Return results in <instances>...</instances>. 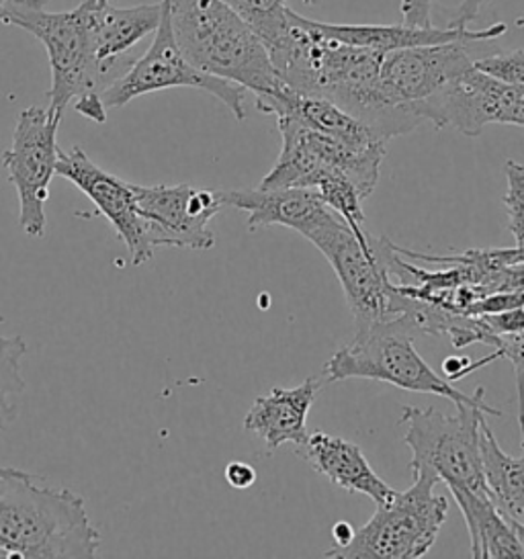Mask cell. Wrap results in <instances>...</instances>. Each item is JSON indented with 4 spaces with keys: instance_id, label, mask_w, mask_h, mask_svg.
<instances>
[{
    "instance_id": "6da1fadb",
    "label": "cell",
    "mask_w": 524,
    "mask_h": 559,
    "mask_svg": "<svg viewBox=\"0 0 524 559\" xmlns=\"http://www.w3.org/2000/svg\"><path fill=\"white\" fill-rule=\"evenodd\" d=\"M262 44L283 83L297 93L332 100L383 142L425 123L416 111L397 109L383 97L379 84L383 51L334 39L322 32L320 21L291 9Z\"/></svg>"
},
{
    "instance_id": "7a4b0ae2",
    "label": "cell",
    "mask_w": 524,
    "mask_h": 559,
    "mask_svg": "<svg viewBox=\"0 0 524 559\" xmlns=\"http://www.w3.org/2000/svg\"><path fill=\"white\" fill-rule=\"evenodd\" d=\"M37 481L16 467L0 474V549L11 559L95 558L100 533L81 496Z\"/></svg>"
},
{
    "instance_id": "3957f363",
    "label": "cell",
    "mask_w": 524,
    "mask_h": 559,
    "mask_svg": "<svg viewBox=\"0 0 524 559\" xmlns=\"http://www.w3.org/2000/svg\"><path fill=\"white\" fill-rule=\"evenodd\" d=\"M170 21L184 58L199 70L252 91L257 99L287 86L259 34L226 0H170Z\"/></svg>"
},
{
    "instance_id": "277c9868",
    "label": "cell",
    "mask_w": 524,
    "mask_h": 559,
    "mask_svg": "<svg viewBox=\"0 0 524 559\" xmlns=\"http://www.w3.org/2000/svg\"><path fill=\"white\" fill-rule=\"evenodd\" d=\"M416 336L420 334L408 316L360 326L357 336L327 359L324 378L327 381L376 379L408 392L441 395L444 400H451L455 406L486 404L484 388H477L474 394H465L449 379L441 378L418 355L414 346Z\"/></svg>"
},
{
    "instance_id": "5b68a950",
    "label": "cell",
    "mask_w": 524,
    "mask_h": 559,
    "mask_svg": "<svg viewBox=\"0 0 524 559\" xmlns=\"http://www.w3.org/2000/svg\"><path fill=\"white\" fill-rule=\"evenodd\" d=\"M406 425L404 443L412 451L409 469L428 472L449 490L488 492L484 481L479 430L486 416L500 418L502 412L488 404H457V414L446 416L434 408H402Z\"/></svg>"
},
{
    "instance_id": "8992f818",
    "label": "cell",
    "mask_w": 524,
    "mask_h": 559,
    "mask_svg": "<svg viewBox=\"0 0 524 559\" xmlns=\"http://www.w3.org/2000/svg\"><path fill=\"white\" fill-rule=\"evenodd\" d=\"M406 492H397L390 502L379 504L371 521L353 539L327 549L324 558L416 559L422 558L437 542L449 512V500L434 492L439 477L414 472Z\"/></svg>"
},
{
    "instance_id": "52a82bcc",
    "label": "cell",
    "mask_w": 524,
    "mask_h": 559,
    "mask_svg": "<svg viewBox=\"0 0 524 559\" xmlns=\"http://www.w3.org/2000/svg\"><path fill=\"white\" fill-rule=\"evenodd\" d=\"M310 242L326 257L341 281L357 329L388 322L406 312L408 297L390 280L392 242L388 238H371V245L362 247L336 214L311 236Z\"/></svg>"
},
{
    "instance_id": "ba28073f",
    "label": "cell",
    "mask_w": 524,
    "mask_h": 559,
    "mask_svg": "<svg viewBox=\"0 0 524 559\" xmlns=\"http://www.w3.org/2000/svg\"><path fill=\"white\" fill-rule=\"evenodd\" d=\"M0 23L32 34L48 51V109L56 116L64 117L72 100L103 91L91 56L82 4L66 13H51L46 4H4L0 7Z\"/></svg>"
},
{
    "instance_id": "9c48e42d",
    "label": "cell",
    "mask_w": 524,
    "mask_h": 559,
    "mask_svg": "<svg viewBox=\"0 0 524 559\" xmlns=\"http://www.w3.org/2000/svg\"><path fill=\"white\" fill-rule=\"evenodd\" d=\"M164 88H196L222 100L238 121L246 119V88L212 76L193 67L177 44L170 21V0H163V19L154 32V41L130 70L109 84L100 99L107 109H119L142 95Z\"/></svg>"
},
{
    "instance_id": "30bf717a",
    "label": "cell",
    "mask_w": 524,
    "mask_h": 559,
    "mask_svg": "<svg viewBox=\"0 0 524 559\" xmlns=\"http://www.w3.org/2000/svg\"><path fill=\"white\" fill-rule=\"evenodd\" d=\"M62 117L48 107H29L19 114L11 148L2 166L19 198V228L29 238H44L48 219L49 182L58 166V128Z\"/></svg>"
},
{
    "instance_id": "8fae6325",
    "label": "cell",
    "mask_w": 524,
    "mask_h": 559,
    "mask_svg": "<svg viewBox=\"0 0 524 559\" xmlns=\"http://www.w3.org/2000/svg\"><path fill=\"white\" fill-rule=\"evenodd\" d=\"M422 121L477 138L486 126L507 123L524 128V88L493 79L472 67L428 99L414 105Z\"/></svg>"
},
{
    "instance_id": "7c38bea8",
    "label": "cell",
    "mask_w": 524,
    "mask_h": 559,
    "mask_svg": "<svg viewBox=\"0 0 524 559\" xmlns=\"http://www.w3.org/2000/svg\"><path fill=\"white\" fill-rule=\"evenodd\" d=\"M138 210L146 222L147 245L207 250L215 245L210 230L213 217L224 207L219 191L191 185H133Z\"/></svg>"
},
{
    "instance_id": "4fadbf2b",
    "label": "cell",
    "mask_w": 524,
    "mask_h": 559,
    "mask_svg": "<svg viewBox=\"0 0 524 559\" xmlns=\"http://www.w3.org/2000/svg\"><path fill=\"white\" fill-rule=\"evenodd\" d=\"M474 44L475 41H449L437 46L388 51L379 70L383 97L397 109L416 111V103L428 99L441 86L474 67Z\"/></svg>"
},
{
    "instance_id": "5bb4252c",
    "label": "cell",
    "mask_w": 524,
    "mask_h": 559,
    "mask_svg": "<svg viewBox=\"0 0 524 559\" xmlns=\"http://www.w3.org/2000/svg\"><path fill=\"white\" fill-rule=\"evenodd\" d=\"M56 175L72 182L95 203L98 214L114 226L117 236L130 250L135 266L147 263L154 257V250L147 245L146 222L138 210L131 182L103 170L79 146L70 152L60 150Z\"/></svg>"
},
{
    "instance_id": "9a60e30c",
    "label": "cell",
    "mask_w": 524,
    "mask_h": 559,
    "mask_svg": "<svg viewBox=\"0 0 524 559\" xmlns=\"http://www.w3.org/2000/svg\"><path fill=\"white\" fill-rule=\"evenodd\" d=\"M86 15V35L91 56L97 68L98 81L103 91L121 79L135 58L131 50L150 34H154L163 19V2L138 4L119 9L109 2L95 4L82 0ZM100 91V93H103Z\"/></svg>"
},
{
    "instance_id": "2e32d148",
    "label": "cell",
    "mask_w": 524,
    "mask_h": 559,
    "mask_svg": "<svg viewBox=\"0 0 524 559\" xmlns=\"http://www.w3.org/2000/svg\"><path fill=\"white\" fill-rule=\"evenodd\" d=\"M224 207H236L248 214V230L257 231L271 226H285L310 240L334 212L313 189H234L219 191Z\"/></svg>"
},
{
    "instance_id": "e0dca14e",
    "label": "cell",
    "mask_w": 524,
    "mask_h": 559,
    "mask_svg": "<svg viewBox=\"0 0 524 559\" xmlns=\"http://www.w3.org/2000/svg\"><path fill=\"white\" fill-rule=\"evenodd\" d=\"M297 455L308 461L313 472L343 488L344 492L362 493L371 498L377 507L390 502L397 493L390 484L377 476L360 447L341 437L311 432L308 441L297 447Z\"/></svg>"
},
{
    "instance_id": "ac0fdd59",
    "label": "cell",
    "mask_w": 524,
    "mask_h": 559,
    "mask_svg": "<svg viewBox=\"0 0 524 559\" xmlns=\"http://www.w3.org/2000/svg\"><path fill=\"white\" fill-rule=\"evenodd\" d=\"M322 383L308 378L301 385L285 390L275 388L269 394L259 395L246 414L245 428L264 441L269 451H277L281 444H299L308 441V414L315 402Z\"/></svg>"
},
{
    "instance_id": "d6986e66",
    "label": "cell",
    "mask_w": 524,
    "mask_h": 559,
    "mask_svg": "<svg viewBox=\"0 0 524 559\" xmlns=\"http://www.w3.org/2000/svg\"><path fill=\"white\" fill-rule=\"evenodd\" d=\"M479 447L488 496L524 549V453L523 457L508 455L486 420L479 430Z\"/></svg>"
},
{
    "instance_id": "ffe728a7",
    "label": "cell",
    "mask_w": 524,
    "mask_h": 559,
    "mask_svg": "<svg viewBox=\"0 0 524 559\" xmlns=\"http://www.w3.org/2000/svg\"><path fill=\"white\" fill-rule=\"evenodd\" d=\"M458 510L465 519L472 542V558L524 559V549L510 528L504 516L498 512L488 492L472 490H451Z\"/></svg>"
},
{
    "instance_id": "44dd1931",
    "label": "cell",
    "mask_w": 524,
    "mask_h": 559,
    "mask_svg": "<svg viewBox=\"0 0 524 559\" xmlns=\"http://www.w3.org/2000/svg\"><path fill=\"white\" fill-rule=\"evenodd\" d=\"M27 345L21 336L0 334V430L11 427L19 416L16 400L25 392L21 361Z\"/></svg>"
},
{
    "instance_id": "7402d4cb",
    "label": "cell",
    "mask_w": 524,
    "mask_h": 559,
    "mask_svg": "<svg viewBox=\"0 0 524 559\" xmlns=\"http://www.w3.org/2000/svg\"><path fill=\"white\" fill-rule=\"evenodd\" d=\"M491 346H496V353L488 355L481 361H475L477 369L490 365L496 359H508L514 367V381H516V397H519V427H521V447L524 453V329L514 334H498L491 336Z\"/></svg>"
},
{
    "instance_id": "603a6c76",
    "label": "cell",
    "mask_w": 524,
    "mask_h": 559,
    "mask_svg": "<svg viewBox=\"0 0 524 559\" xmlns=\"http://www.w3.org/2000/svg\"><path fill=\"white\" fill-rule=\"evenodd\" d=\"M229 7L245 19L246 23L259 34H271L287 13V0H226Z\"/></svg>"
},
{
    "instance_id": "cb8c5ba5",
    "label": "cell",
    "mask_w": 524,
    "mask_h": 559,
    "mask_svg": "<svg viewBox=\"0 0 524 559\" xmlns=\"http://www.w3.org/2000/svg\"><path fill=\"white\" fill-rule=\"evenodd\" d=\"M507 181L504 205L508 212V230L514 236L516 248L524 250V165L508 160Z\"/></svg>"
},
{
    "instance_id": "d4e9b609",
    "label": "cell",
    "mask_w": 524,
    "mask_h": 559,
    "mask_svg": "<svg viewBox=\"0 0 524 559\" xmlns=\"http://www.w3.org/2000/svg\"><path fill=\"white\" fill-rule=\"evenodd\" d=\"M474 67L502 83L524 88V50H508L484 56Z\"/></svg>"
},
{
    "instance_id": "484cf974",
    "label": "cell",
    "mask_w": 524,
    "mask_h": 559,
    "mask_svg": "<svg viewBox=\"0 0 524 559\" xmlns=\"http://www.w3.org/2000/svg\"><path fill=\"white\" fill-rule=\"evenodd\" d=\"M402 23L409 27H432V0H400Z\"/></svg>"
},
{
    "instance_id": "4316f807",
    "label": "cell",
    "mask_w": 524,
    "mask_h": 559,
    "mask_svg": "<svg viewBox=\"0 0 524 559\" xmlns=\"http://www.w3.org/2000/svg\"><path fill=\"white\" fill-rule=\"evenodd\" d=\"M226 479L229 486L236 490H246L250 486H254L257 481V469L252 465H248L245 461H231L226 467Z\"/></svg>"
},
{
    "instance_id": "83f0119b",
    "label": "cell",
    "mask_w": 524,
    "mask_h": 559,
    "mask_svg": "<svg viewBox=\"0 0 524 559\" xmlns=\"http://www.w3.org/2000/svg\"><path fill=\"white\" fill-rule=\"evenodd\" d=\"M491 0H461L457 11L453 15V21L449 23V27H457V29H469V25L475 19L479 17L481 9L488 7Z\"/></svg>"
},
{
    "instance_id": "f1b7e54d",
    "label": "cell",
    "mask_w": 524,
    "mask_h": 559,
    "mask_svg": "<svg viewBox=\"0 0 524 559\" xmlns=\"http://www.w3.org/2000/svg\"><path fill=\"white\" fill-rule=\"evenodd\" d=\"M74 109H76V114H81L82 117H86L95 123L107 121V107L100 99V93H91V95H84L81 99L74 100Z\"/></svg>"
},
{
    "instance_id": "f546056e",
    "label": "cell",
    "mask_w": 524,
    "mask_h": 559,
    "mask_svg": "<svg viewBox=\"0 0 524 559\" xmlns=\"http://www.w3.org/2000/svg\"><path fill=\"white\" fill-rule=\"evenodd\" d=\"M486 261L493 266H510V264L524 263V250L521 248H510V250H490L484 252Z\"/></svg>"
},
{
    "instance_id": "4dcf8cb0",
    "label": "cell",
    "mask_w": 524,
    "mask_h": 559,
    "mask_svg": "<svg viewBox=\"0 0 524 559\" xmlns=\"http://www.w3.org/2000/svg\"><path fill=\"white\" fill-rule=\"evenodd\" d=\"M469 365L472 359H457V357H446L442 362V371L449 378V381H457L463 376H469Z\"/></svg>"
},
{
    "instance_id": "1f68e13d",
    "label": "cell",
    "mask_w": 524,
    "mask_h": 559,
    "mask_svg": "<svg viewBox=\"0 0 524 559\" xmlns=\"http://www.w3.org/2000/svg\"><path fill=\"white\" fill-rule=\"evenodd\" d=\"M355 535V528L348 525V523H336L332 528V537H334V547H343L346 543L353 539Z\"/></svg>"
},
{
    "instance_id": "d6a6232c",
    "label": "cell",
    "mask_w": 524,
    "mask_h": 559,
    "mask_svg": "<svg viewBox=\"0 0 524 559\" xmlns=\"http://www.w3.org/2000/svg\"><path fill=\"white\" fill-rule=\"evenodd\" d=\"M48 0H0V7L4 4H46Z\"/></svg>"
},
{
    "instance_id": "836d02e7",
    "label": "cell",
    "mask_w": 524,
    "mask_h": 559,
    "mask_svg": "<svg viewBox=\"0 0 524 559\" xmlns=\"http://www.w3.org/2000/svg\"><path fill=\"white\" fill-rule=\"evenodd\" d=\"M0 559H11V556H9V551H4V549H0Z\"/></svg>"
},
{
    "instance_id": "e575fe53",
    "label": "cell",
    "mask_w": 524,
    "mask_h": 559,
    "mask_svg": "<svg viewBox=\"0 0 524 559\" xmlns=\"http://www.w3.org/2000/svg\"><path fill=\"white\" fill-rule=\"evenodd\" d=\"M11 467H7V465H0V474H4V472H9Z\"/></svg>"
},
{
    "instance_id": "d590c367",
    "label": "cell",
    "mask_w": 524,
    "mask_h": 559,
    "mask_svg": "<svg viewBox=\"0 0 524 559\" xmlns=\"http://www.w3.org/2000/svg\"><path fill=\"white\" fill-rule=\"evenodd\" d=\"M88 2H95V4H105V2H109V0H88Z\"/></svg>"
}]
</instances>
